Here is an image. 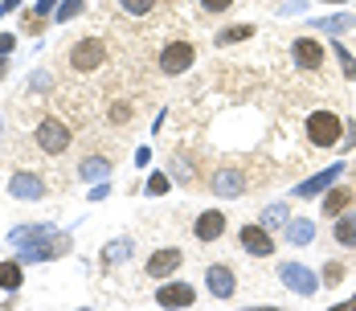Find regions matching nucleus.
I'll return each mask as SVG.
<instances>
[{
    "label": "nucleus",
    "instance_id": "nucleus-11",
    "mask_svg": "<svg viewBox=\"0 0 356 311\" xmlns=\"http://www.w3.org/2000/svg\"><path fill=\"white\" fill-rule=\"evenodd\" d=\"M209 291H213L217 299H229V295L238 291V278H233V270L222 267V263H217V267H209Z\"/></svg>",
    "mask_w": 356,
    "mask_h": 311
},
{
    "label": "nucleus",
    "instance_id": "nucleus-26",
    "mask_svg": "<svg viewBox=\"0 0 356 311\" xmlns=\"http://www.w3.org/2000/svg\"><path fill=\"white\" fill-rule=\"evenodd\" d=\"M111 123H132V103H115L111 107Z\"/></svg>",
    "mask_w": 356,
    "mask_h": 311
},
{
    "label": "nucleus",
    "instance_id": "nucleus-7",
    "mask_svg": "<svg viewBox=\"0 0 356 311\" xmlns=\"http://www.w3.org/2000/svg\"><path fill=\"white\" fill-rule=\"evenodd\" d=\"M278 274H283V283H287L291 291H299V295H315V287H319V278H315L308 267H299V263L278 267Z\"/></svg>",
    "mask_w": 356,
    "mask_h": 311
},
{
    "label": "nucleus",
    "instance_id": "nucleus-32",
    "mask_svg": "<svg viewBox=\"0 0 356 311\" xmlns=\"http://www.w3.org/2000/svg\"><path fill=\"white\" fill-rule=\"evenodd\" d=\"M4 53H12V37H8V33H0V57H4Z\"/></svg>",
    "mask_w": 356,
    "mask_h": 311
},
{
    "label": "nucleus",
    "instance_id": "nucleus-24",
    "mask_svg": "<svg viewBox=\"0 0 356 311\" xmlns=\"http://www.w3.org/2000/svg\"><path fill=\"white\" fill-rule=\"evenodd\" d=\"M336 57H340V66H344V78H356V57L348 53V45L336 42Z\"/></svg>",
    "mask_w": 356,
    "mask_h": 311
},
{
    "label": "nucleus",
    "instance_id": "nucleus-33",
    "mask_svg": "<svg viewBox=\"0 0 356 311\" xmlns=\"http://www.w3.org/2000/svg\"><path fill=\"white\" fill-rule=\"evenodd\" d=\"M336 311H356V295H353V299H348V303H340V308H336Z\"/></svg>",
    "mask_w": 356,
    "mask_h": 311
},
{
    "label": "nucleus",
    "instance_id": "nucleus-8",
    "mask_svg": "<svg viewBox=\"0 0 356 311\" xmlns=\"http://www.w3.org/2000/svg\"><path fill=\"white\" fill-rule=\"evenodd\" d=\"M242 250L254 254V258H270V254H274V242H270V233L262 225H246V229H242Z\"/></svg>",
    "mask_w": 356,
    "mask_h": 311
},
{
    "label": "nucleus",
    "instance_id": "nucleus-30",
    "mask_svg": "<svg viewBox=\"0 0 356 311\" xmlns=\"http://www.w3.org/2000/svg\"><path fill=\"white\" fill-rule=\"evenodd\" d=\"M291 222V217H287V209H283V205H270L267 209V225H287Z\"/></svg>",
    "mask_w": 356,
    "mask_h": 311
},
{
    "label": "nucleus",
    "instance_id": "nucleus-12",
    "mask_svg": "<svg viewBox=\"0 0 356 311\" xmlns=\"http://www.w3.org/2000/svg\"><path fill=\"white\" fill-rule=\"evenodd\" d=\"M213 193H217V197H242V193H246V180H242L238 168H222V172L213 177Z\"/></svg>",
    "mask_w": 356,
    "mask_h": 311
},
{
    "label": "nucleus",
    "instance_id": "nucleus-21",
    "mask_svg": "<svg viewBox=\"0 0 356 311\" xmlns=\"http://www.w3.org/2000/svg\"><path fill=\"white\" fill-rule=\"evenodd\" d=\"M103 258H107V263H123V258H132V242H127V238H115V242L103 250Z\"/></svg>",
    "mask_w": 356,
    "mask_h": 311
},
{
    "label": "nucleus",
    "instance_id": "nucleus-28",
    "mask_svg": "<svg viewBox=\"0 0 356 311\" xmlns=\"http://www.w3.org/2000/svg\"><path fill=\"white\" fill-rule=\"evenodd\" d=\"M168 184H172V180L164 177V172H156V177L148 180V193H152V197H160V193H168Z\"/></svg>",
    "mask_w": 356,
    "mask_h": 311
},
{
    "label": "nucleus",
    "instance_id": "nucleus-6",
    "mask_svg": "<svg viewBox=\"0 0 356 311\" xmlns=\"http://www.w3.org/2000/svg\"><path fill=\"white\" fill-rule=\"evenodd\" d=\"M156 303L160 308H193L197 303V291H193V283H164L156 291Z\"/></svg>",
    "mask_w": 356,
    "mask_h": 311
},
{
    "label": "nucleus",
    "instance_id": "nucleus-27",
    "mask_svg": "<svg viewBox=\"0 0 356 311\" xmlns=\"http://www.w3.org/2000/svg\"><path fill=\"white\" fill-rule=\"evenodd\" d=\"M78 12H82V0H66V4L57 8V21H74Z\"/></svg>",
    "mask_w": 356,
    "mask_h": 311
},
{
    "label": "nucleus",
    "instance_id": "nucleus-10",
    "mask_svg": "<svg viewBox=\"0 0 356 311\" xmlns=\"http://www.w3.org/2000/svg\"><path fill=\"white\" fill-rule=\"evenodd\" d=\"M225 233V213L222 209H205L197 217V242H217Z\"/></svg>",
    "mask_w": 356,
    "mask_h": 311
},
{
    "label": "nucleus",
    "instance_id": "nucleus-34",
    "mask_svg": "<svg viewBox=\"0 0 356 311\" xmlns=\"http://www.w3.org/2000/svg\"><path fill=\"white\" fill-rule=\"evenodd\" d=\"M328 4H344V0H328Z\"/></svg>",
    "mask_w": 356,
    "mask_h": 311
},
{
    "label": "nucleus",
    "instance_id": "nucleus-3",
    "mask_svg": "<svg viewBox=\"0 0 356 311\" xmlns=\"http://www.w3.org/2000/svg\"><path fill=\"white\" fill-rule=\"evenodd\" d=\"M103 62H107V45L98 37H82V42L70 45V70L74 74H94Z\"/></svg>",
    "mask_w": 356,
    "mask_h": 311
},
{
    "label": "nucleus",
    "instance_id": "nucleus-15",
    "mask_svg": "<svg viewBox=\"0 0 356 311\" xmlns=\"http://www.w3.org/2000/svg\"><path fill=\"white\" fill-rule=\"evenodd\" d=\"M180 267V250H156L152 258H148V274H172V270Z\"/></svg>",
    "mask_w": 356,
    "mask_h": 311
},
{
    "label": "nucleus",
    "instance_id": "nucleus-18",
    "mask_svg": "<svg viewBox=\"0 0 356 311\" xmlns=\"http://www.w3.org/2000/svg\"><path fill=\"white\" fill-rule=\"evenodd\" d=\"M107 172H111V160H107V156H87V160L78 164V177L82 180H103Z\"/></svg>",
    "mask_w": 356,
    "mask_h": 311
},
{
    "label": "nucleus",
    "instance_id": "nucleus-25",
    "mask_svg": "<svg viewBox=\"0 0 356 311\" xmlns=\"http://www.w3.org/2000/svg\"><path fill=\"white\" fill-rule=\"evenodd\" d=\"M246 37H254V29H250V25H238V29H225V33L217 37V42H222V45H229V42H246Z\"/></svg>",
    "mask_w": 356,
    "mask_h": 311
},
{
    "label": "nucleus",
    "instance_id": "nucleus-22",
    "mask_svg": "<svg viewBox=\"0 0 356 311\" xmlns=\"http://www.w3.org/2000/svg\"><path fill=\"white\" fill-rule=\"evenodd\" d=\"M319 29H332V33H340V29H348V25H356L353 12H344V17H328V21H315Z\"/></svg>",
    "mask_w": 356,
    "mask_h": 311
},
{
    "label": "nucleus",
    "instance_id": "nucleus-31",
    "mask_svg": "<svg viewBox=\"0 0 356 311\" xmlns=\"http://www.w3.org/2000/svg\"><path fill=\"white\" fill-rule=\"evenodd\" d=\"M201 4H205V8H209V12H225V8H229V4H233V0H201Z\"/></svg>",
    "mask_w": 356,
    "mask_h": 311
},
{
    "label": "nucleus",
    "instance_id": "nucleus-2",
    "mask_svg": "<svg viewBox=\"0 0 356 311\" xmlns=\"http://www.w3.org/2000/svg\"><path fill=\"white\" fill-rule=\"evenodd\" d=\"M340 135H344V123L336 111H315L308 119V139L315 148H340Z\"/></svg>",
    "mask_w": 356,
    "mask_h": 311
},
{
    "label": "nucleus",
    "instance_id": "nucleus-14",
    "mask_svg": "<svg viewBox=\"0 0 356 311\" xmlns=\"http://www.w3.org/2000/svg\"><path fill=\"white\" fill-rule=\"evenodd\" d=\"M336 177H344V164H332L328 172H319V177L303 180V184H299L295 193H299V197H315V193H323V188H328V184H332V180H336Z\"/></svg>",
    "mask_w": 356,
    "mask_h": 311
},
{
    "label": "nucleus",
    "instance_id": "nucleus-4",
    "mask_svg": "<svg viewBox=\"0 0 356 311\" xmlns=\"http://www.w3.org/2000/svg\"><path fill=\"white\" fill-rule=\"evenodd\" d=\"M33 143L42 148L45 156H62V152L70 148V127H66L62 119H53V115H49V119H42V123H37Z\"/></svg>",
    "mask_w": 356,
    "mask_h": 311
},
{
    "label": "nucleus",
    "instance_id": "nucleus-29",
    "mask_svg": "<svg viewBox=\"0 0 356 311\" xmlns=\"http://www.w3.org/2000/svg\"><path fill=\"white\" fill-rule=\"evenodd\" d=\"M340 278H344V267H340V263H328V267H323V283H328V287H336Z\"/></svg>",
    "mask_w": 356,
    "mask_h": 311
},
{
    "label": "nucleus",
    "instance_id": "nucleus-13",
    "mask_svg": "<svg viewBox=\"0 0 356 311\" xmlns=\"http://www.w3.org/2000/svg\"><path fill=\"white\" fill-rule=\"evenodd\" d=\"M42 193H45V184H42L37 172H17V177H12V197H21V201H37Z\"/></svg>",
    "mask_w": 356,
    "mask_h": 311
},
{
    "label": "nucleus",
    "instance_id": "nucleus-20",
    "mask_svg": "<svg viewBox=\"0 0 356 311\" xmlns=\"http://www.w3.org/2000/svg\"><path fill=\"white\" fill-rule=\"evenodd\" d=\"M336 242H340V246H348V250H356V213L336 222Z\"/></svg>",
    "mask_w": 356,
    "mask_h": 311
},
{
    "label": "nucleus",
    "instance_id": "nucleus-9",
    "mask_svg": "<svg viewBox=\"0 0 356 311\" xmlns=\"http://www.w3.org/2000/svg\"><path fill=\"white\" fill-rule=\"evenodd\" d=\"M291 53H295V62H299L303 70H319V66H323V45L312 42V37L291 42Z\"/></svg>",
    "mask_w": 356,
    "mask_h": 311
},
{
    "label": "nucleus",
    "instance_id": "nucleus-5",
    "mask_svg": "<svg viewBox=\"0 0 356 311\" xmlns=\"http://www.w3.org/2000/svg\"><path fill=\"white\" fill-rule=\"evenodd\" d=\"M193 57H197V53H193L188 42H172V45L160 49V70H164V74H184V70L193 66Z\"/></svg>",
    "mask_w": 356,
    "mask_h": 311
},
{
    "label": "nucleus",
    "instance_id": "nucleus-23",
    "mask_svg": "<svg viewBox=\"0 0 356 311\" xmlns=\"http://www.w3.org/2000/svg\"><path fill=\"white\" fill-rule=\"evenodd\" d=\"M123 4V12H132V17H148L152 8H156V0H119Z\"/></svg>",
    "mask_w": 356,
    "mask_h": 311
},
{
    "label": "nucleus",
    "instance_id": "nucleus-17",
    "mask_svg": "<svg viewBox=\"0 0 356 311\" xmlns=\"http://www.w3.org/2000/svg\"><path fill=\"white\" fill-rule=\"evenodd\" d=\"M315 238V225L308 222V217H295V222H287V242L291 246H308Z\"/></svg>",
    "mask_w": 356,
    "mask_h": 311
},
{
    "label": "nucleus",
    "instance_id": "nucleus-16",
    "mask_svg": "<svg viewBox=\"0 0 356 311\" xmlns=\"http://www.w3.org/2000/svg\"><path fill=\"white\" fill-rule=\"evenodd\" d=\"M353 201H356L353 188H332V193L323 197V213H328V217H340V213H344Z\"/></svg>",
    "mask_w": 356,
    "mask_h": 311
},
{
    "label": "nucleus",
    "instance_id": "nucleus-19",
    "mask_svg": "<svg viewBox=\"0 0 356 311\" xmlns=\"http://www.w3.org/2000/svg\"><path fill=\"white\" fill-rule=\"evenodd\" d=\"M21 267H25L21 258H17V263H0V287H4V291H17V287H21Z\"/></svg>",
    "mask_w": 356,
    "mask_h": 311
},
{
    "label": "nucleus",
    "instance_id": "nucleus-1",
    "mask_svg": "<svg viewBox=\"0 0 356 311\" xmlns=\"http://www.w3.org/2000/svg\"><path fill=\"white\" fill-rule=\"evenodd\" d=\"M8 242L17 246L21 263H45V258H57V254H66V250H70V238H66V233H57V229H49V225L12 229V238H8Z\"/></svg>",
    "mask_w": 356,
    "mask_h": 311
}]
</instances>
